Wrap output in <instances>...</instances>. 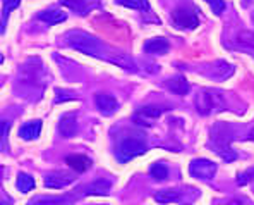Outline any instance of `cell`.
Here are the masks:
<instances>
[{
	"instance_id": "6da1fadb",
	"label": "cell",
	"mask_w": 254,
	"mask_h": 205,
	"mask_svg": "<svg viewBox=\"0 0 254 205\" xmlns=\"http://www.w3.org/2000/svg\"><path fill=\"white\" fill-rule=\"evenodd\" d=\"M65 42L69 43L74 50L83 52L86 55H93V57H100V52H102V45L95 36L88 35L79 29H72L65 35Z\"/></svg>"
},
{
	"instance_id": "7a4b0ae2",
	"label": "cell",
	"mask_w": 254,
	"mask_h": 205,
	"mask_svg": "<svg viewBox=\"0 0 254 205\" xmlns=\"http://www.w3.org/2000/svg\"><path fill=\"white\" fill-rule=\"evenodd\" d=\"M148 150L146 141L139 136H127L121 141L117 148V157L121 162H127L130 159H136L139 155H143Z\"/></svg>"
},
{
	"instance_id": "3957f363",
	"label": "cell",
	"mask_w": 254,
	"mask_h": 205,
	"mask_svg": "<svg viewBox=\"0 0 254 205\" xmlns=\"http://www.w3.org/2000/svg\"><path fill=\"white\" fill-rule=\"evenodd\" d=\"M223 107V99L220 93L213 92V90H203L197 93L196 97V109L199 114L208 115L215 110H222Z\"/></svg>"
},
{
	"instance_id": "277c9868",
	"label": "cell",
	"mask_w": 254,
	"mask_h": 205,
	"mask_svg": "<svg viewBox=\"0 0 254 205\" xmlns=\"http://www.w3.org/2000/svg\"><path fill=\"white\" fill-rule=\"evenodd\" d=\"M189 173L190 176L197 178V180L210 181L216 174V164L208 159H194L189 164Z\"/></svg>"
},
{
	"instance_id": "5b68a950",
	"label": "cell",
	"mask_w": 254,
	"mask_h": 205,
	"mask_svg": "<svg viewBox=\"0 0 254 205\" xmlns=\"http://www.w3.org/2000/svg\"><path fill=\"white\" fill-rule=\"evenodd\" d=\"M172 21H174L175 28L179 29H194L199 26V19H197L196 12L189 9H177L172 14Z\"/></svg>"
},
{
	"instance_id": "8992f818",
	"label": "cell",
	"mask_w": 254,
	"mask_h": 205,
	"mask_svg": "<svg viewBox=\"0 0 254 205\" xmlns=\"http://www.w3.org/2000/svg\"><path fill=\"white\" fill-rule=\"evenodd\" d=\"M74 181H76V176L72 173H64V171H54L45 176V186L52 190H62Z\"/></svg>"
},
{
	"instance_id": "52a82bcc",
	"label": "cell",
	"mask_w": 254,
	"mask_h": 205,
	"mask_svg": "<svg viewBox=\"0 0 254 205\" xmlns=\"http://www.w3.org/2000/svg\"><path fill=\"white\" fill-rule=\"evenodd\" d=\"M163 107H156V105H149V107H141L136 114H134V122L139 126H151L149 119H156L163 114Z\"/></svg>"
},
{
	"instance_id": "ba28073f",
	"label": "cell",
	"mask_w": 254,
	"mask_h": 205,
	"mask_svg": "<svg viewBox=\"0 0 254 205\" xmlns=\"http://www.w3.org/2000/svg\"><path fill=\"white\" fill-rule=\"evenodd\" d=\"M59 133L64 138H72L77 133V114L67 112L64 114L59 121Z\"/></svg>"
},
{
	"instance_id": "9c48e42d",
	"label": "cell",
	"mask_w": 254,
	"mask_h": 205,
	"mask_svg": "<svg viewBox=\"0 0 254 205\" xmlns=\"http://www.w3.org/2000/svg\"><path fill=\"white\" fill-rule=\"evenodd\" d=\"M95 102H96V107L100 109V112L105 114V115H112L119 109L117 99L112 95H107V93H96Z\"/></svg>"
},
{
	"instance_id": "30bf717a",
	"label": "cell",
	"mask_w": 254,
	"mask_h": 205,
	"mask_svg": "<svg viewBox=\"0 0 254 205\" xmlns=\"http://www.w3.org/2000/svg\"><path fill=\"white\" fill-rule=\"evenodd\" d=\"M112 183L107 180H96L93 183H89L84 188V195H91V197H105L110 193Z\"/></svg>"
},
{
	"instance_id": "8fae6325",
	"label": "cell",
	"mask_w": 254,
	"mask_h": 205,
	"mask_svg": "<svg viewBox=\"0 0 254 205\" xmlns=\"http://www.w3.org/2000/svg\"><path fill=\"white\" fill-rule=\"evenodd\" d=\"M65 164L70 167L72 171H76V173H86V171L91 167V159H88L86 155H69V157L65 159Z\"/></svg>"
},
{
	"instance_id": "7c38bea8",
	"label": "cell",
	"mask_w": 254,
	"mask_h": 205,
	"mask_svg": "<svg viewBox=\"0 0 254 205\" xmlns=\"http://www.w3.org/2000/svg\"><path fill=\"white\" fill-rule=\"evenodd\" d=\"M169 42L165 38H151L144 43V52L146 54H153V55H163L169 52Z\"/></svg>"
},
{
	"instance_id": "4fadbf2b",
	"label": "cell",
	"mask_w": 254,
	"mask_h": 205,
	"mask_svg": "<svg viewBox=\"0 0 254 205\" xmlns=\"http://www.w3.org/2000/svg\"><path fill=\"white\" fill-rule=\"evenodd\" d=\"M28 205H72L70 197H35Z\"/></svg>"
},
{
	"instance_id": "5bb4252c",
	"label": "cell",
	"mask_w": 254,
	"mask_h": 205,
	"mask_svg": "<svg viewBox=\"0 0 254 205\" xmlns=\"http://www.w3.org/2000/svg\"><path fill=\"white\" fill-rule=\"evenodd\" d=\"M42 133V121H29L24 126H21L19 136L22 140H35Z\"/></svg>"
},
{
	"instance_id": "9a60e30c",
	"label": "cell",
	"mask_w": 254,
	"mask_h": 205,
	"mask_svg": "<svg viewBox=\"0 0 254 205\" xmlns=\"http://www.w3.org/2000/svg\"><path fill=\"white\" fill-rule=\"evenodd\" d=\"M182 199V192L174 188L169 190H160L158 193H155V200L158 204H174V202H181Z\"/></svg>"
},
{
	"instance_id": "2e32d148",
	"label": "cell",
	"mask_w": 254,
	"mask_h": 205,
	"mask_svg": "<svg viewBox=\"0 0 254 205\" xmlns=\"http://www.w3.org/2000/svg\"><path fill=\"white\" fill-rule=\"evenodd\" d=\"M38 19L43 21V23H47V24H50V26H54V24L64 23V21L67 19V14L62 12V10H55V9L43 10V12H40Z\"/></svg>"
},
{
	"instance_id": "e0dca14e",
	"label": "cell",
	"mask_w": 254,
	"mask_h": 205,
	"mask_svg": "<svg viewBox=\"0 0 254 205\" xmlns=\"http://www.w3.org/2000/svg\"><path fill=\"white\" fill-rule=\"evenodd\" d=\"M167 87H169L174 93H177V95H188L189 90H190L188 80H186L184 76H175V78H172V80L167 81Z\"/></svg>"
},
{
	"instance_id": "ac0fdd59",
	"label": "cell",
	"mask_w": 254,
	"mask_h": 205,
	"mask_svg": "<svg viewBox=\"0 0 254 205\" xmlns=\"http://www.w3.org/2000/svg\"><path fill=\"white\" fill-rule=\"evenodd\" d=\"M61 3L64 7H67V9L76 10V12L81 14V16H86L89 7H91V3H88L86 0H61Z\"/></svg>"
},
{
	"instance_id": "d6986e66",
	"label": "cell",
	"mask_w": 254,
	"mask_h": 205,
	"mask_svg": "<svg viewBox=\"0 0 254 205\" xmlns=\"http://www.w3.org/2000/svg\"><path fill=\"white\" fill-rule=\"evenodd\" d=\"M16 186H17V190H19V192L28 193V192H31V190L35 188V180H33V178L29 176V174L21 173L19 176H17Z\"/></svg>"
},
{
	"instance_id": "ffe728a7",
	"label": "cell",
	"mask_w": 254,
	"mask_h": 205,
	"mask_svg": "<svg viewBox=\"0 0 254 205\" xmlns=\"http://www.w3.org/2000/svg\"><path fill=\"white\" fill-rule=\"evenodd\" d=\"M149 173H151L153 180H156V181H163V180H167V176H169V169H167V166L162 162L153 164L151 169H149Z\"/></svg>"
},
{
	"instance_id": "44dd1931",
	"label": "cell",
	"mask_w": 254,
	"mask_h": 205,
	"mask_svg": "<svg viewBox=\"0 0 254 205\" xmlns=\"http://www.w3.org/2000/svg\"><path fill=\"white\" fill-rule=\"evenodd\" d=\"M117 3L127 7V9H134V10H148V7H149L148 0H117Z\"/></svg>"
},
{
	"instance_id": "7402d4cb",
	"label": "cell",
	"mask_w": 254,
	"mask_h": 205,
	"mask_svg": "<svg viewBox=\"0 0 254 205\" xmlns=\"http://www.w3.org/2000/svg\"><path fill=\"white\" fill-rule=\"evenodd\" d=\"M204 2L210 5L213 14H216V16H222V12L225 10V2L223 0H204Z\"/></svg>"
},
{
	"instance_id": "603a6c76",
	"label": "cell",
	"mask_w": 254,
	"mask_h": 205,
	"mask_svg": "<svg viewBox=\"0 0 254 205\" xmlns=\"http://www.w3.org/2000/svg\"><path fill=\"white\" fill-rule=\"evenodd\" d=\"M239 43H242L244 47H251L254 48V33H248V31H244V33H241L239 35V40H237Z\"/></svg>"
},
{
	"instance_id": "cb8c5ba5",
	"label": "cell",
	"mask_w": 254,
	"mask_h": 205,
	"mask_svg": "<svg viewBox=\"0 0 254 205\" xmlns=\"http://www.w3.org/2000/svg\"><path fill=\"white\" fill-rule=\"evenodd\" d=\"M2 2H3V21H5L7 14H9L12 9H16V7L21 3V0H2Z\"/></svg>"
},
{
	"instance_id": "d4e9b609",
	"label": "cell",
	"mask_w": 254,
	"mask_h": 205,
	"mask_svg": "<svg viewBox=\"0 0 254 205\" xmlns=\"http://www.w3.org/2000/svg\"><path fill=\"white\" fill-rule=\"evenodd\" d=\"M251 174H254V169H251V171H248V173H244V174H239V180H237V183L239 185H248L249 183V180H251Z\"/></svg>"
},
{
	"instance_id": "484cf974",
	"label": "cell",
	"mask_w": 254,
	"mask_h": 205,
	"mask_svg": "<svg viewBox=\"0 0 254 205\" xmlns=\"http://www.w3.org/2000/svg\"><path fill=\"white\" fill-rule=\"evenodd\" d=\"M249 138H251V140H254V131L251 133V136H249Z\"/></svg>"
}]
</instances>
